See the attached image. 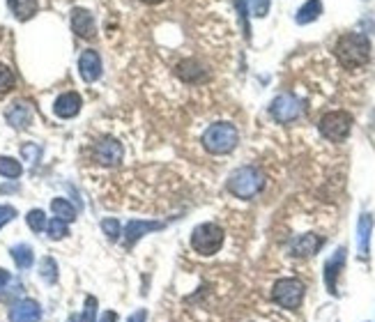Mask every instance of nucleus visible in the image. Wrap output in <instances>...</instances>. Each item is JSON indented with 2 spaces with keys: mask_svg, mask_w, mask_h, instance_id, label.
I'll return each instance as SVG.
<instances>
[{
  "mask_svg": "<svg viewBox=\"0 0 375 322\" xmlns=\"http://www.w3.org/2000/svg\"><path fill=\"white\" fill-rule=\"evenodd\" d=\"M81 322H97V297H86V307H83Z\"/></svg>",
  "mask_w": 375,
  "mask_h": 322,
  "instance_id": "obj_28",
  "label": "nucleus"
},
{
  "mask_svg": "<svg viewBox=\"0 0 375 322\" xmlns=\"http://www.w3.org/2000/svg\"><path fill=\"white\" fill-rule=\"evenodd\" d=\"M122 156H124V147L118 138L106 136L95 145V159L102 166H118V163H122Z\"/></svg>",
  "mask_w": 375,
  "mask_h": 322,
  "instance_id": "obj_8",
  "label": "nucleus"
},
{
  "mask_svg": "<svg viewBox=\"0 0 375 322\" xmlns=\"http://www.w3.org/2000/svg\"><path fill=\"white\" fill-rule=\"evenodd\" d=\"M23 173V166L12 156H0V175L7 177V180H16L21 177Z\"/></svg>",
  "mask_w": 375,
  "mask_h": 322,
  "instance_id": "obj_23",
  "label": "nucleus"
},
{
  "mask_svg": "<svg viewBox=\"0 0 375 322\" xmlns=\"http://www.w3.org/2000/svg\"><path fill=\"white\" fill-rule=\"evenodd\" d=\"M21 152H23V156H26V159H30V161H37V156H39V147H37V145H23V147H21Z\"/></svg>",
  "mask_w": 375,
  "mask_h": 322,
  "instance_id": "obj_32",
  "label": "nucleus"
},
{
  "mask_svg": "<svg viewBox=\"0 0 375 322\" xmlns=\"http://www.w3.org/2000/svg\"><path fill=\"white\" fill-rule=\"evenodd\" d=\"M99 322H118V313H115V311H106Z\"/></svg>",
  "mask_w": 375,
  "mask_h": 322,
  "instance_id": "obj_34",
  "label": "nucleus"
},
{
  "mask_svg": "<svg viewBox=\"0 0 375 322\" xmlns=\"http://www.w3.org/2000/svg\"><path fill=\"white\" fill-rule=\"evenodd\" d=\"M7 122L14 127V129H26L30 122H32V109L28 102H14L10 109L5 113Z\"/></svg>",
  "mask_w": 375,
  "mask_h": 322,
  "instance_id": "obj_16",
  "label": "nucleus"
},
{
  "mask_svg": "<svg viewBox=\"0 0 375 322\" xmlns=\"http://www.w3.org/2000/svg\"><path fill=\"white\" fill-rule=\"evenodd\" d=\"M72 30L77 32L81 39H95L97 26H95V16L83 7H77L72 12Z\"/></svg>",
  "mask_w": 375,
  "mask_h": 322,
  "instance_id": "obj_12",
  "label": "nucleus"
},
{
  "mask_svg": "<svg viewBox=\"0 0 375 322\" xmlns=\"http://www.w3.org/2000/svg\"><path fill=\"white\" fill-rule=\"evenodd\" d=\"M51 210H53V214H55L58 219L67 221V224H72V221L77 219V208H74L67 198H53Z\"/></svg>",
  "mask_w": 375,
  "mask_h": 322,
  "instance_id": "obj_21",
  "label": "nucleus"
},
{
  "mask_svg": "<svg viewBox=\"0 0 375 322\" xmlns=\"http://www.w3.org/2000/svg\"><path fill=\"white\" fill-rule=\"evenodd\" d=\"M371 230H373V217L371 214H362L360 217V226H357V242H360V255L362 258H369V249H371Z\"/></svg>",
  "mask_w": 375,
  "mask_h": 322,
  "instance_id": "obj_18",
  "label": "nucleus"
},
{
  "mask_svg": "<svg viewBox=\"0 0 375 322\" xmlns=\"http://www.w3.org/2000/svg\"><path fill=\"white\" fill-rule=\"evenodd\" d=\"M270 113L277 122H283V125H286V122H293V120L299 118V113H302V104H299V99L293 97V95H279L272 102Z\"/></svg>",
  "mask_w": 375,
  "mask_h": 322,
  "instance_id": "obj_7",
  "label": "nucleus"
},
{
  "mask_svg": "<svg viewBox=\"0 0 375 322\" xmlns=\"http://www.w3.org/2000/svg\"><path fill=\"white\" fill-rule=\"evenodd\" d=\"M346 253H348L346 246H341V249H336V253L327 260V265H324V283H327V290L331 295H338V276L346 265Z\"/></svg>",
  "mask_w": 375,
  "mask_h": 322,
  "instance_id": "obj_9",
  "label": "nucleus"
},
{
  "mask_svg": "<svg viewBox=\"0 0 375 322\" xmlns=\"http://www.w3.org/2000/svg\"><path fill=\"white\" fill-rule=\"evenodd\" d=\"M10 253H12V258L19 269H28V267H32V262H35V253H32V246H28V244H16V246H12Z\"/></svg>",
  "mask_w": 375,
  "mask_h": 322,
  "instance_id": "obj_20",
  "label": "nucleus"
},
{
  "mask_svg": "<svg viewBox=\"0 0 375 322\" xmlns=\"http://www.w3.org/2000/svg\"><path fill=\"white\" fill-rule=\"evenodd\" d=\"M239 134L235 125L230 122H216V125H210L203 134V147L212 154H228L237 147Z\"/></svg>",
  "mask_w": 375,
  "mask_h": 322,
  "instance_id": "obj_2",
  "label": "nucleus"
},
{
  "mask_svg": "<svg viewBox=\"0 0 375 322\" xmlns=\"http://www.w3.org/2000/svg\"><path fill=\"white\" fill-rule=\"evenodd\" d=\"M140 3H145V5H159V3H164V0H140Z\"/></svg>",
  "mask_w": 375,
  "mask_h": 322,
  "instance_id": "obj_36",
  "label": "nucleus"
},
{
  "mask_svg": "<svg viewBox=\"0 0 375 322\" xmlns=\"http://www.w3.org/2000/svg\"><path fill=\"white\" fill-rule=\"evenodd\" d=\"M39 276L46 281V283H55L58 281V265H55V260L53 258H41L39 262Z\"/></svg>",
  "mask_w": 375,
  "mask_h": 322,
  "instance_id": "obj_24",
  "label": "nucleus"
},
{
  "mask_svg": "<svg viewBox=\"0 0 375 322\" xmlns=\"http://www.w3.org/2000/svg\"><path fill=\"white\" fill-rule=\"evenodd\" d=\"M41 307L35 300H21L10 309V322H39Z\"/></svg>",
  "mask_w": 375,
  "mask_h": 322,
  "instance_id": "obj_13",
  "label": "nucleus"
},
{
  "mask_svg": "<svg viewBox=\"0 0 375 322\" xmlns=\"http://www.w3.org/2000/svg\"><path fill=\"white\" fill-rule=\"evenodd\" d=\"M246 7L254 16L263 19V16L270 12V0H246Z\"/></svg>",
  "mask_w": 375,
  "mask_h": 322,
  "instance_id": "obj_30",
  "label": "nucleus"
},
{
  "mask_svg": "<svg viewBox=\"0 0 375 322\" xmlns=\"http://www.w3.org/2000/svg\"><path fill=\"white\" fill-rule=\"evenodd\" d=\"M334 53L346 69L364 67L371 60V42L362 32H346L343 37H338Z\"/></svg>",
  "mask_w": 375,
  "mask_h": 322,
  "instance_id": "obj_1",
  "label": "nucleus"
},
{
  "mask_svg": "<svg viewBox=\"0 0 375 322\" xmlns=\"http://www.w3.org/2000/svg\"><path fill=\"white\" fill-rule=\"evenodd\" d=\"M12 281V276H10V271L7 269H0V288H5L7 283Z\"/></svg>",
  "mask_w": 375,
  "mask_h": 322,
  "instance_id": "obj_35",
  "label": "nucleus"
},
{
  "mask_svg": "<svg viewBox=\"0 0 375 322\" xmlns=\"http://www.w3.org/2000/svg\"><path fill=\"white\" fill-rule=\"evenodd\" d=\"M26 224L32 233H41V230H46V214L44 210H30L28 217H26Z\"/></svg>",
  "mask_w": 375,
  "mask_h": 322,
  "instance_id": "obj_25",
  "label": "nucleus"
},
{
  "mask_svg": "<svg viewBox=\"0 0 375 322\" xmlns=\"http://www.w3.org/2000/svg\"><path fill=\"white\" fill-rule=\"evenodd\" d=\"M322 14V3L320 0H306V5H302V10L297 12V23H311Z\"/></svg>",
  "mask_w": 375,
  "mask_h": 322,
  "instance_id": "obj_22",
  "label": "nucleus"
},
{
  "mask_svg": "<svg viewBox=\"0 0 375 322\" xmlns=\"http://www.w3.org/2000/svg\"><path fill=\"white\" fill-rule=\"evenodd\" d=\"M324 239L320 235H302L297 237L293 244H290V255H295V258H308V255H315L320 249H322Z\"/></svg>",
  "mask_w": 375,
  "mask_h": 322,
  "instance_id": "obj_14",
  "label": "nucleus"
},
{
  "mask_svg": "<svg viewBox=\"0 0 375 322\" xmlns=\"http://www.w3.org/2000/svg\"><path fill=\"white\" fill-rule=\"evenodd\" d=\"M46 233L51 239H63V237H67L70 235V228H67V221H63V219H51L46 224Z\"/></svg>",
  "mask_w": 375,
  "mask_h": 322,
  "instance_id": "obj_26",
  "label": "nucleus"
},
{
  "mask_svg": "<svg viewBox=\"0 0 375 322\" xmlns=\"http://www.w3.org/2000/svg\"><path fill=\"white\" fill-rule=\"evenodd\" d=\"M145 318H147V311L140 309V311H136V313H134V316H129V320H127V322H145Z\"/></svg>",
  "mask_w": 375,
  "mask_h": 322,
  "instance_id": "obj_33",
  "label": "nucleus"
},
{
  "mask_svg": "<svg viewBox=\"0 0 375 322\" xmlns=\"http://www.w3.org/2000/svg\"><path fill=\"white\" fill-rule=\"evenodd\" d=\"M81 106H83V99H81L79 93H65V95H60L55 99L53 113L58 115V118L70 120V118H74V115H79Z\"/></svg>",
  "mask_w": 375,
  "mask_h": 322,
  "instance_id": "obj_15",
  "label": "nucleus"
},
{
  "mask_svg": "<svg viewBox=\"0 0 375 322\" xmlns=\"http://www.w3.org/2000/svg\"><path fill=\"white\" fill-rule=\"evenodd\" d=\"M67 322H77V318H70V320H67Z\"/></svg>",
  "mask_w": 375,
  "mask_h": 322,
  "instance_id": "obj_37",
  "label": "nucleus"
},
{
  "mask_svg": "<svg viewBox=\"0 0 375 322\" xmlns=\"http://www.w3.org/2000/svg\"><path fill=\"white\" fill-rule=\"evenodd\" d=\"M14 88V72L7 65H0V93H10Z\"/></svg>",
  "mask_w": 375,
  "mask_h": 322,
  "instance_id": "obj_29",
  "label": "nucleus"
},
{
  "mask_svg": "<svg viewBox=\"0 0 375 322\" xmlns=\"http://www.w3.org/2000/svg\"><path fill=\"white\" fill-rule=\"evenodd\" d=\"M318 129L324 138L331 140V143H343V140L350 136V131H353V115L346 111L324 113Z\"/></svg>",
  "mask_w": 375,
  "mask_h": 322,
  "instance_id": "obj_5",
  "label": "nucleus"
},
{
  "mask_svg": "<svg viewBox=\"0 0 375 322\" xmlns=\"http://www.w3.org/2000/svg\"><path fill=\"white\" fill-rule=\"evenodd\" d=\"M79 72H81V79L86 81V83H93L99 76H102V58H99L97 51L93 48H88V51H83L79 58Z\"/></svg>",
  "mask_w": 375,
  "mask_h": 322,
  "instance_id": "obj_11",
  "label": "nucleus"
},
{
  "mask_svg": "<svg viewBox=\"0 0 375 322\" xmlns=\"http://www.w3.org/2000/svg\"><path fill=\"white\" fill-rule=\"evenodd\" d=\"M175 74H178V79L185 81V83H205V81L210 79V72L205 69V65L194 60V58L182 60L178 67H175Z\"/></svg>",
  "mask_w": 375,
  "mask_h": 322,
  "instance_id": "obj_10",
  "label": "nucleus"
},
{
  "mask_svg": "<svg viewBox=\"0 0 375 322\" xmlns=\"http://www.w3.org/2000/svg\"><path fill=\"white\" fill-rule=\"evenodd\" d=\"M164 224H154V221H129L127 228H124V239H127V246H131L143 235L152 233V230H162Z\"/></svg>",
  "mask_w": 375,
  "mask_h": 322,
  "instance_id": "obj_17",
  "label": "nucleus"
},
{
  "mask_svg": "<svg viewBox=\"0 0 375 322\" xmlns=\"http://www.w3.org/2000/svg\"><path fill=\"white\" fill-rule=\"evenodd\" d=\"M272 300L283 309L295 311L304 302V283L299 279H279L272 288Z\"/></svg>",
  "mask_w": 375,
  "mask_h": 322,
  "instance_id": "obj_6",
  "label": "nucleus"
},
{
  "mask_svg": "<svg viewBox=\"0 0 375 322\" xmlns=\"http://www.w3.org/2000/svg\"><path fill=\"white\" fill-rule=\"evenodd\" d=\"M223 228L219 224H201L191 233V249L201 255H214L223 246Z\"/></svg>",
  "mask_w": 375,
  "mask_h": 322,
  "instance_id": "obj_4",
  "label": "nucleus"
},
{
  "mask_svg": "<svg viewBox=\"0 0 375 322\" xmlns=\"http://www.w3.org/2000/svg\"><path fill=\"white\" fill-rule=\"evenodd\" d=\"M14 217H16L14 208H10V205H0V228H3L5 224H10Z\"/></svg>",
  "mask_w": 375,
  "mask_h": 322,
  "instance_id": "obj_31",
  "label": "nucleus"
},
{
  "mask_svg": "<svg viewBox=\"0 0 375 322\" xmlns=\"http://www.w3.org/2000/svg\"><path fill=\"white\" fill-rule=\"evenodd\" d=\"M265 187V175L254 166H242L230 175L228 180V192L232 196L242 198V201H249L263 192Z\"/></svg>",
  "mask_w": 375,
  "mask_h": 322,
  "instance_id": "obj_3",
  "label": "nucleus"
},
{
  "mask_svg": "<svg viewBox=\"0 0 375 322\" xmlns=\"http://www.w3.org/2000/svg\"><path fill=\"white\" fill-rule=\"evenodd\" d=\"M102 230H104V235L111 239V242H115V239L122 235V228H120L118 219H104L102 221Z\"/></svg>",
  "mask_w": 375,
  "mask_h": 322,
  "instance_id": "obj_27",
  "label": "nucleus"
},
{
  "mask_svg": "<svg viewBox=\"0 0 375 322\" xmlns=\"http://www.w3.org/2000/svg\"><path fill=\"white\" fill-rule=\"evenodd\" d=\"M7 7L19 21H30L37 14L39 3L37 0H7Z\"/></svg>",
  "mask_w": 375,
  "mask_h": 322,
  "instance_id": "obj_19",
  "label": "nucleus"
}]
</instances>
